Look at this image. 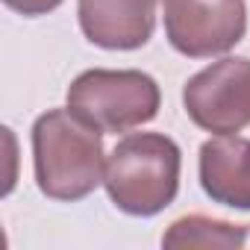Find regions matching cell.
I'll return each mask as SVG.
<instances>
[{
	"mask_svg": "<svg viewBox=\"0 0 250 250\" xmlns=\"http://www.w3.org/2000/svg\"><path fill=\"white\" fill-rule=\"evenodd\" d=\"M3 3L18 12V15H27V18H39V15H47L53 9H59L65 0H3Z\"/></svg>",
	"mask_w": 250,
	"mask_h": 250,
	"instance_id": "obj_9",
	"label": "cell"
},
{
	"mask_svg": "<svg viewBox=\"0 0 250 250\" xmlns=\"http://www.w3.org/2000/svg\"><path fill=\"white\" fill-rule=\"evenodd\" d=\"M250 235V227L244 224H229L206 215H186L174 221L165 235L162 247H221V250H235L244 247Z\"/></svg>",
	"mask_w": 250,
	"mask_h": 250,
	"instance_id": "obj_8",
	"label": "cell"
},
{
	"mask_svg": "<svg viewBox=\"0 0 250 250\" xmlns=\"http://www.w3.org/2000/svg\"><path fill=\"white\" fill-rule=\"evenodd\" d=\"M247 33L244 0H165V36L188 59L232 50Z\"/></svg>",
	"mask_w": 250,
	"mask_h": 250,
	"instance_id": "obj_5",
	"label": "cell"
},
{
	"mask_svg": "<svg viewBox=\"0 0 250 250\" xmlns=\"http://www.w3.org/2000/svg\"><path fill=\"white\" fill-rule=\"evenodd\" d=\"M162 94L145 71H83L68 88V109L100 133H127L153 121Z\"/></svg>",
	"mask_w": 250,
	"mask_h": 250,
	"instance_id": "obj_3",
	"label": "cell"
},
{
	"mask_svg": "<svg viewBox=\"0 0 250 250\" xmlns=\"http://www.w3.org/2000/svg\"><path fill=\"white\" fill-rule=\"evenodd\" d=\"M36 186L50 200L88 197L106 177L103 133L71 109H50L33 124Z\"/></svg>",
	"mask_w": 250,
	"mask_h": 250,
	"instance_id": "obj_1",
	"label": "cell"
},
{
	"mask_svg": "<svg viewBox=\"0 0 250 250\" xmlns=\"http://www.w3.org/2000/svg\"><path fill=\"white\" fill-rule=\"evenodd\" d=\"M183 106L200 130L235 136L250 127V59L224 56L183 85Z\"/></svg>",
	"mask_w": 250,
	"mask_h": 250,
	"instance_id": "obj_4",
	"label": "cell"
},
{
	"mask_svg": "<svg viewBox=\"0 0 250 250\" xmlns=\"http://www.w3.org/2000/svg\"><path fill=\"white\" fill-rule=\"evenodd\" d=\"M83 36L103 50H139L156 30V0H77Z\"/></svg>",
	"mask_w": 250,
	"mask_h": 250,
	"instance_id": "obj_6",
	"label": "cell"
},
{
	"mask_svg": "<svg viewBox=\"0 0 250 250\" xmlns=\"http://www.w3.org/2000/svg\"><path fill=\"white\" fill-rule=\"evenodd\" d=\"M200 186L215 203L250 212V139L215 136L203 142Z\"/></svg>",
	"mask_w": 250,
	"mask_h": 250,
	"instance_id": "obj_7",
	"label": "cell"
},
{
	"mask_svg": "<svg viewBox=\"0 0 250 250\" xmlns=\"http://www.w3.org/2000/svg\"><path fill=\"white\" fill-rule=\"evenodd\" d=\"M183 153L165 133H133L106 156L103 186L109 200L133 218H153L180 191Z\"/></svg>",
	"mask_w": 250,
	"mask_h": 250,
	"instance_id": "obj_2",
	"label": "cell"
}]
</instances>
